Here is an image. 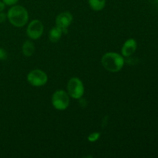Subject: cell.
<instances>
[{"instance_id": "cell-7", "label": "cell", "mask_w": 158, "mask_h": 158, "mask_svg": "<svg viewBox=\"0 0 158 158\" xmlns=\"http://www.w3.org/2000/svg\"><path fill=\"white\" fill-rule=\"evenodd\" d=\"M73 21V15L70 12H64L58 15L56 19V26L63 29V32H66V29Z\"/></svg>"}, {"instance_id": "cell-16", "label": "cell", "mask_w": 158, "mask_h": 158, "mask_svg": "<svg viewBox=\"0 0 158 158\" xmlns=\"http://www.w3.org/2000/svg\"><path fill=\"white\" fill-rule=\"evenodd\" d=\"M6 7V4L2 1H0V12H2Z\"/></svg>"}, {"instance_id": "cell-5", "label": "cell", "mask_w": 158, "mask_h": 158, "mask_svg": "<svg viewBox=\"0 0 158 158\" xmlns=\"http://www.w3.org/2000/svg\"><path fill=\"white\" fill-rule=\"evenodd\" d=\"M27 80L32 86H42L47 83L48 77L41 69H34L28 74Z\"/></svg>"}, {"instance_id": "cell-13", "label": "cell", "mask_w": 158, "mask_h": 158, "mask_svg": "<svg viewBox=\"0 0 158 158\" xmlns=\"http://www.w3.org/2000/svg\"><path fill=\"white\" fill-rule=\"evenodd\" d=\"M7 52L2 48H0V60H5L7 59Z\"/></svg>"}, {"instance_id": "cell-11", "label": "cell", "mask_w": 158, "mask_h": 158, "mask_svg": "<svg viewBox=\"0 0 158 158\" xmlns=\"http://www.w3.org/2000/svg\"><path fill=\"white\" fill-rule=\"evenodd\" d=\"M106 0H89V4L91 9L94 11H100L104 8Z\"/></svg>"}, {"instance_id": "cell-12", "label": "cell", "mask_w": 158, "mask_h": 158, "mask_svg": "<svg viewBox=\"0 0 158 158\" xmlns=\"http://www.w3.org/2000/svg\"><path fill=\"white\" fill-rule=\"evenodd\" d=\"M100 137V133H93V134H89V137H88V140L90 142H94L97 141Z\"/></svg>"}, {"instance_id": "cell-1", "label": "cell", "mask_w": 158, "mask_h": 158, "mask_svg": "<svg viewBox=\"0 0 158 158\" xmlns=\"http://www.w3.org/2000/svg\"><path fill=\"white\" fill-rule=\"evenodd\" d=\"M7 18L12 25L15 27H23L27 23L29 19L28 12L21 6H13L9 9Z\"/></svg>"}, {"instance_id": "cell-4", "label": "cell", "mask_w": 158, "mask_h": 158, "mask_svg": "<svg viewBox=\"0 0 158 158\" xmlns=\"http://www.w3.org/2000/svg\"><path fill=\"white\" fill-rule=\"evenodd\" d=\"M67 91L69 97L73 99H80L84 94V86L80 79L73 77L68 82Z\"/></svg>"}, {"instance_id": "cell-14", "label": "cell", "mask_w": 158, "mask_h": 158, "mask_svg": "<svg viewBox=\"0 0 158 158\" xmlns=\"http://www.w3.org/2000/svg\"><path fill=\"white\" fill-rule=\"evenodd\" d=\"M19 0H2L3 2L7 6H13L18 2Z\"/></svg>"}, {"instance_id": "cell-10", "label": "cell", "mask_w": 158, "mask_h": 158, "mask_svg": "<svg viewBox=\"0 0 158 158\" xmlns=\"http://www.w3.org/2000/svg\"><path fill=\"white\" fill-rule=\"evenodd\" d=\"M23 53L26 56H31L35 51V46L32 42L26 40L23 45Z\"/></svg>"}, {"instance_id": "cell-6", "label": "cell", "mask_w": 158, "mask_h": 158, "mask_svg": "<svg viewBox=\"0 0 158 158\" xmlns=\"http://www.w3.org/2000/svg\"><path fill=\"white\" fill-rule=\"evenodd\" d=\"M27 35L32 40H37L43 33V25L38 19L32 20L26 29Z\"/></svg>"}, {"instance_id": "cell-2", "label": "cell", "mask_w": 158, "mask_h": 158, "mask_svg": "<svg viewBox=\"0 0 158 158\" xmlns=\"http://www.w3.org/2000/svg\"><path fill=\"white\" fill-rule=\"evenodd\" d=\"M101 63L106 70L116 73L123 68L124 65V59L120 54L117 52H107L102 57Z\"/></svg>"}, {"instance_id": "cell-8", "label": "cell", "mask_w": 158, "mask_h": 158, "mask_svg": "<svg viewBox=\"0 0 158 158\" xmlns=\"http://www.w3.org/2000/svg\"><path fill=\"white\" fill-rule=\"evenodd\" d=\"M137 46V42H136L134 39H129V40H127L125 42L123 47H122V55H123V56L126 57L131 56L133 55V53H134V52L136 51Z\"/></svg>"}, {"instance_id": "cell-9", "label": "cell", "mask_w": 158, "mask_h": 158, "mask_svg": "<svg viewBox=\"0 0 158 158\" xmlns=\"http://www.w3.org/2000/svg\"><path fill=\"white\" fill-rule=\"evenodd\" d=\"M63 33V29H60L58 26L52 28L49 31V39L52 43H56L61 38L62 34Z\"/></svg>"}, {"instance_id": "cell-15", "label": "cell", "mask_w": 158, "mask_h": 158, "mask_svg": "<svg viewBox=\"0 0 158 158\" xmlns=\"http://www.w3.org/2000/svg\"><path fill=\"white\" fill-rule=\"evenodd\" d=\"M7 19V15L2 12H0V23H4Z\"/></svg>"}, {"instance_id": "cell-3", "label": "cell", "mask_w": 158, "mask_h": 158, "mask_svg": "<svg viewBox=\"0 0 158 158\" xmlns=\"http://www.w3.org/2000/svg\"><path fill=\"white\" fill-rule=\"evenodd\" d=\"M52 106L59 110H64L69 104V96L65 90L56 91L52 97Z\"/></svg>"}]
</instances>
